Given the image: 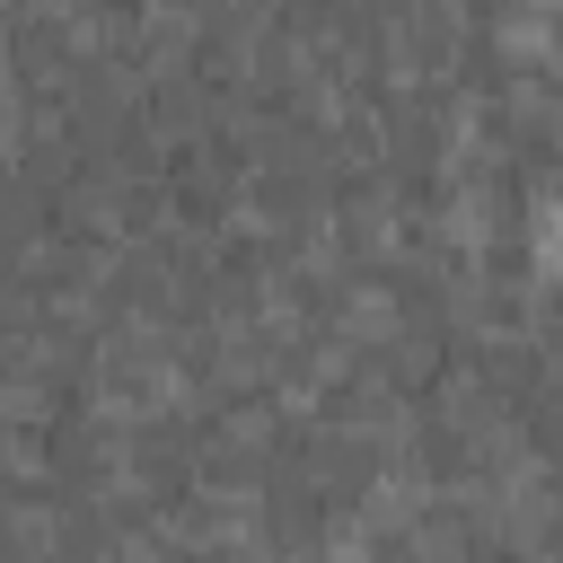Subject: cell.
<instances>
[{"instance_id": "1", "label": "cell", "mask_w": 563, "mask_h": 563, "mask_svg": "<svg viewBox=\"0 0 563 563\" xmlns=\"http://www.w3.org/2000/svg\"><path fill=\"white\" fill-rule=\"evenodd\" d=\"M554 255H563V202H554Z\"/></svg>"}]
</instances>
